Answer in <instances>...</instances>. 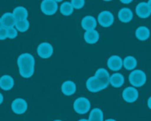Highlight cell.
I'll return each instance as SVG.
<instances>
[{
    "label": "cell",
    "mask_w": 151,
    "mask_h": 121,
    "mask_svg": "<svg viewBox=\"0 0 151 121\" xmlns=\"http://www.w3.org/2000/svg\"><path fill=\"white\" fill-rule=\"evenodd\" d=\"M14 86V79L9 75H4L0 78V88L4 91L13 89Z\"/></svg>",
    "instance_id": "e0dca14e"
},
{
    "label": "cell",
    "mask_w": 151,
    "mask_h": 121,
    "mask_svg": "<svg viewBox=\"0 0 151 121\" xmlns=\"http://www.w3.org/2000/svg\"><path fill=\"white\" fill-rule=\"evenodd\" d=\"M122 96L127 103H134L139 98V91L135 87L128 86L122 91Z\"/></svg>",
    "instance_id": "9c48e42d"
},
{
    "label": "cell",
    "mask_w": 151,
    "mask_h": 121,
    "mask_svg": "<svg viewBox=\"0 0 151 121\" xmlns=\"http://www.w3.org/2000/svg\"><path fill=\"white\" fill-rule=\"evenodd\" d=\"M60 11L62 15L65 16H69L72 14L74 8L70 1H63L60 6Z\"/></svg>",
    "instance_id": "cb8c5ba5"
},
{
    "label": "cell",
    "mask_w": 151,
    "mask_h": 121,
    "mask_svg": "<svg viewBox=\"0 0 151 121\" xmlns=\"http://www.w3.org/2000/svg\"><path fill=\"white\" fill-rule=\"evenodd\" d=\"M147 75L142 69H134L129 75V82L134 87H141L145 84Z\"/></svg>",
    "instance_id": "6da1fadb"
},
{
    "label": "cell",
    "mask_w": 151,
    "mask_h": 121,
    "mask_svg": "<svg viewBox=\"0 0 151 121\" xmlns=\"http://www.w3.org/2000/svg\"><path fill=\"white\" fill-rule=\"evenodd\" d=\"M7 30V38L14 39L18 36V31L15 27L9 28Z\"/></svg>",
    "instance_id": "83f0119b"
},
{
    "label": "cell",
    "mask_w": 151,
    "mask_h": 121,
    "mask_svg": "<svg viewBox=\"0 0 151 121\" xmlns=\"http://www.w3.org/2000/svg\"><path fill=\"white\" fill-rule=\"evenodd\" d=\"M3 101H4V96H3V94L0 92V105L3 103Z\"/></svg>",
    "instance_id": "4dcf8cb0"
},
{
    "label": "cell",
    "mask_w": 151,
    "mask_h": 121,
    "mask_svg": "<svg viewBox=\"0 0 151 121\" xmlns=\"http://www.w3.org/2000/svg\"><path fill=\"white\" fill-rule=\"evenodd\" d=\"M13 15L16 21L26 20L28 18V10L23 6H18L14 8L13 11Z\"/></svg>",
    "instance_id": "ac0fdd59"
},
{
    "label": "cell",
    "mask_w": 151,
    "mask_h": 121,
    "mask_svg": "<svg viewBox=\"0 0 151 121\" xmlns=\"http://www.w3.org/2000/svg\"><path fill=\"white\" fill-rule=\"evenodd\" d=\"M134 17L133 11L128 7H123L120 9L118 13V19L122 23H128L131 22Z\"/></svg>",
    "instance_id": "9a60e30c"
},
{
    "label": "cell",
    "mask_w": 151,
    "mask_h": 121,
    "mask_svg": "<svg viewBox=\"0 0 151 121\" xmlns=\"http://www.w3.org/2000/svg\"><path fill=\"white\" fill-rule=\"evenodd\" d=\"M124 83H125V78L122 74L119 73V72H116V73H114L110 75L109 84L114 88H120L123 86Z\"/></svg>",
    "instance_id": "5bb4252c"
},
{
    "label": "cell",
    "mask_w": 151,
    "mask_h": 121,
    "mask_svg": "<svg viewBox=\"0 0 151 121\" xmlns=\"http://www.w3.org/2000/svg\"><path fill=\"white\" fill-rule=\"evenodd\" d=\"M77 90V86L72 81H66L61 86V91L66 96L73 95Z\"/></svg>",
    "instance_id": "2e32d148"
},
{
    "label": "cell",
    "mask_w": 151,
    "mask_h": 121,
    "mask_svg": "<svg viewBox=\"0 0 151 121\" xmlns=\"http://www.w3.org/2000/svg\"><path fill=\"white\" fill-rule=\"evenodd\" d=\"M16 22V19H15L12 13H9V12L8 13H5L0 17L1 27L6 28V29L14 27Z\"/></svg>",
    "instance_id": "8fae6325"
},
{
    "label": "cell",
    "mask_w": 151,
    "mask_h": 121,
    "mask_svg": "<svg viewBox=\"0 0 151 121\" xmlns=\"http://www.w3.org/2000/svg\"><path fill=\"white\" fill-rule=\"evenodd\" d=\"M97 22L103 27H109L114 22V16L111 12L109 10H103L99 13Z\"/></svg>",
    "instance_id": "277c9868"
},
{
    "label": "cell",
    "mask_w": 151,
    "mask_h": 121,
    "mask_svg": "<svg viewBox=\"0 0 151 121\" xmlns=\"http://www.w3.org/2000/svg\"><path fill=\"white\" fill-rule=\"evenodd\" d=\"M120 2L123 3V4H129V3L132 2L131 0H121Z\"/></svg>",
    "instance_id": "f546056e"
},
{
    "label": "cell",
    "mask_w": 151,
    "mask_h": 121,
    "mask_svg": "<svg viewBox=\"0 0 151 121\" xmlns=\"http://www.w3.org/2000/svg\"><path fill=\"white\" fill-rule=\"evenodd\" d=\"M100 39V34L96 30L86 31L84 33V40L86 43L90 44H94L97 43Z\"/></svg>",
    "instance_id": "d6986e66"
},
{
    "label": "cell",
    "mask_w": 151,
    "mask_h": 121,
    "mask_svg": "<svg viewBox=\"0 0 151 121\" xmlns=\"http://www.w3.org/2000/svg\"><path fill=\"white\" fill-rule=\"evenodd\" d=\"M40 7L43 13L47 16H52L57 12L58 4L55 0H44L41 1Z\"/></svg>",
    "instance_id": "5b68a950"
},
{
    "label": "cell",
    "mask_w": 151,
    "mask_h": 121,
    "mask_svg": "<svg viewBox=\"0 0 151 121\" xmlns=\"http://www.w3.org/2000/svg\"><path fill=\"white\" fill-rule=\"evenodd\" d=\"M0 27H1V24H0Z\"/></svg>",
    "instance_id": "8d00e7d4"
},
{
    "label": "cell",
    "mask_w": 151,
    "mask_h": 121,
    "mask_svg": "<svg viewBox=\"0 0 151 121\" xmlns=\"http://www.w3.org/2000/svg\"><path fill=\"white\" fill-rule=\"evenodd\" d=\"M14 27L17 30V31H19V32H26L29 28V21H28V19L22 21H16Z\"/></svg>",
    "instance_id": "d4e9b609"
},
{
    "label": "cell",
    "mask_w": 151,
    "mask_h": 121,
    "mask_svg": "<svg viewBox=\"0 0 151 121\" xmlns=\"http://www.w3.org/2000/svg\"><path fill=\"white\" fill-rule=\"evenodd\" d=\"M6 38H7V30L2 27H0V40L4 41Z\"/></svg>",
    "instance_id": "f1b7e54d"
},
{
    "label": "cell",
    "mask_w": 151,
    "mask_h": 121,
    "mask_svg": "<svg viewBox=\"0 0 151 121\" xmlns=\"http://www.w3.org/2000/svg\"><path fill=\"white\" fill-rule=\"evenodd\" d=\"M37 53L38 56L43 59H47L53 54V47L50 43H41L37 47Z\"/></svg>",
    "instance_id": "ba28073f"
},
{
    "label": "cell",
    "mask_w": 151,
    "mask_h": 121,
    "mask_svg": "<svg viewBox=\"0 0 151 121\" xmlns=\"http://www.w3.org/2000/svg\"><path fill=\"white\" fill-rule=\"evenodd\" d=\"M147 5H148L149 9H150V12H151V0H150V1H147Z\"/></svg>",
    "instance_id": "d6a6232c"
},
{
    "label": "cell",
    "mask_w": 151,
    "mask_h": 121,
    "mask_svg": "<svg viewBox=\"0 0 151 121\" xmlns=\"http://www.w3.org/2000/svg\"><path fill=\"white\" fill-rule=\"evenodd\" d=\"M94 76L97 78H98L100 81L106 84V86L109 85V78H110V74H109V71L107 69H104V68H99L97 69L95 72Z\"/></svg>",
    "instance_id": "44dd1931"
},
{
    "label": "cell",
    "mask_w": 151,
    "mask_h": 121,
    "mask_svg": "<svg viewBox=\"0 0 151 121\" xmlns=\"http://www.w3.org/2000/svg\"><path fill=\"white\" fill-rule=\"evenodd\" d=\"M136 13L141 19H147L150 16L151 12L149 9L147 3L142 1L139 3L136 7Z\"/></svg>",
    "instance_id": "7c38bea8"
},
{
    "label": "cell",
    "mask_w": 151,
    "mask_h": 121,
    "mask_svg": "<svg viewBox=\"0 0 151 121\" xmlns=\"http://www.w3.org/2000/svg\"><path fill=\"white\" fill-rule=\"evenodd\" d=\"M86 89L90 91V92L95 93L99 92L102 90L107 88V86L103 84L102 81H100L98 78H96L95 76H91L86 81Z\"/></svg>",
    "instance_id": "3957f363"
},
{
    "label": "cell",
    "mask_w": 151,
    "mask_h": 121,
    "mask_svg": "<svg viewBox=\"0 0 151 121\" xmlns=\"http://www.w3.org/2000/svg\"><path fill=\"white\" fill-rule=\"evenodd\" d=\"M97 24V20L92 16H86L81 20V27L86 31L95 30Z\"/></svg>",
    "instance_id": "4fadbf2b"
},
{
    "label": "cell",
    "mask_w": 151,
    "mask_h": 121,
    "mask_svg": "<svg viewBox=\"0 0 151 121\" xmlns=\"http://www.w3.org/2000/svg\"><path fill=\"white\" fill-rule=\"evenodd\" d=\"M54 121H63V120H55Z\"/></svg>",
    "instance_id": "d590c367"
},
{
    "label": "cell",
    "mask_w": 151,
    "mask_h": 121,
    "mask_svg": "<svg viewBox=\"0 0 151 121\" xmlns=\"http://www.w3.org/2000/svg\"><path fill=\"white\" fill-rule=\"evenodd\" d=\"M70 3L72 4L74 10L75 9L79 10V9H81L82 7H83V6L85 5L86 1L84 0H72L70 1Z\"/></svg>",
    "instance_id": "4316f807"
},
{
    "label": "cell",
    "mask_w": 151,
    "mask_h": 121,
    "mask_svg": "<svg viewBox=\"0 0 151 121\" xmlns=\"http://www.w3.org/2000/svg\"><path fill=\"white\" fill-rule=\"evenodd\" d=\"M19 72L24 78H29L34 75L35 67H19Z\"/></svg>",
    "instance_id": "484cf974"
},
{
    "label": "cell",
    "mask_w": 151,
    "mask_h": 121,
    "mask_svg": "<svg viewBox=\"0 0 151 121\" xmlns=\"http://www.w3.org/2000/svg\"><path fill=\"white\" fill-rule=\"evenodd\" d=\"M122 66L127 70H134L137 66V60L132 55H128L122 60Z\"/></svg>",
    "instance_id": "7402d4cb"
},
{
    "label": "cell",
    "mask_w": 151,
    "mask_h": 121,
    "mask_svg": "<svg viewBox=\"0 0 151 121\" xmlns=\"http://www.w3.org/2000/svg\"><path fill=\"white\" fill-rule=\"evenodd\" d=\"M88 121H104V113L99 108H94L90 112Z\"/></svg>",
    "instance_id": "603a6c76"
},
{
    "label": "cell",
    "mask_w": 151,
    "mask_h": 121,
    "mask_svg": "<svg viewBox=\"0 0 151 121\" xmlns=\"http://www.w3.org/2000/svg\"><path fill=\"white\" fill-rule=\"evenodd\" d=\"M28 104L26 100L21 97L13 100L11 103V109L16 115H22L27 110Z\"/></svg>",
    "instance_id": "52a82bcc"
},
{
    "label": "cell",
    "mask_w": 151,
    "mask_h": 121,
    "mask_svg": "<svg viewBox=\"0 0 151 121\" xmlns=\"http://www.w3.org/2000/svg\"><path fill=\"white\" fill-rule=\"evenodd\" d=\"M104 121H117V120H116L115 119H113V118H109V119L106 120H104Z\"/></svg>",
    "instance_id": "836d02e7"
},
{
    "label": "cell",
    "mask_w": 151,
    "mask_h": 121,
    "mask_svg": "<svg viewBox=\"0 0 151 121\" xmlns=\"http://www.w3.org/2000/svg\"><path fill=\"white\" fill-rule=\"evenodd\" d=\"M135 35L139 41H146L150 38V30L147 27L140 26L136 30Z\"/></svg>",
    "instance_id": "ffe728a7"
},
{
    "label": "cell",
    "mask_w": 151,
    "mask_h": 121,
    "mask_svg": "<svg viewBox=\"0 0 151 121\" xmlns=\"http://www.w3.org/2000/svg\"><path fill=\"white\" fill-rule=\"evenodd\" d=\"M107 65L109 69L112 71H119L122 68V59L119 55H112L109 58Z\"/></svg>",
    "instance_id": "30bf717a"
},
{
    "label": "cell",
    "mask_w": 151,
    "mask_h": 121,
    "mask_svg": "<svg viewBox=\"0 0 151 121\" xmlns=\"http://www.w3.org/2000/svg\"><path fill=\"white\" fill-rule=\"evenodd\" d=\"M147 106H148L149 109H151V96L148 98L147 100Z\"/></svg>",
    "instance_id": "1f68e13d"
},
{
    "label": "cell",
    "mask_w": 151,
    "mask_h": 121,
    "mask_svg": "<svg viewBox=\"0 0 151 121\" xmlns=\"http://www.w3.org/2000/svg\"><path fill=\"white\" fill-rule=\"evenodd\" d=\"M18 67H35V60L33 55L29 53H22L18 57Z\"/></svg>",
    "instance_id": "8992f818"
},
{
    "label": "cell",
    "mask_w": 151,
    "mask_h": 121,
    "mask_svg": "<svg viewBox=\"0 0 151 121\" xmlns=\"http://www.w3.org/2000/svg\"><path fill=\"white\" fill-rule=\"evenodd\" d=\"M73 108L75 112L79 115H85L91 109V103L86 97H80L74 102Z\"/></svg>",
    "instance_id": "7a4b0ae2"
},
{
    "label": "cell",
    "mask_w": 151,
    "mask_h": 121,
    "mask_svg": "<svg viewBox=\"0 0 151 121\" xmlns=\"http://www.w3.org/2000/svg\"><path fill=\"white\" fill-rule=\"evenodd\" d=\"M78 121H88V120L87 119H86V118H82V119H80Z\"/></svg>",
    "instance_id": "e575fe53"
}]
</instances>
